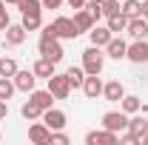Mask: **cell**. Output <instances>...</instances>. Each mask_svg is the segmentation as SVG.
Instances as JSON below:
<instances>
[{"instance_id": "cell-1", "label": "cell", "mask_w": 148, "mask_h": 145, "mask_svg": "<svg viewBox=\"0 0 148 145\" xmlns=\"http://www.w3.org/2000/svg\"><path fill=\"white\" fill-rule=\"evenodd\" d=\"M37 49H40V57H49V60H54V63H60L63 60V46H60V37H54L51 31H40V43H37Z\"/></svg>"}, {"instance_id": "cell-2", "label": "cell", "mask_w": 148, "mask_h": 145, "mask_svg": "<svg viewBox=\"0 0 148 145\" xmlns=\"http://www.w3.org/2000/svg\"><path fill=\"white\" fill-rule=\"evenodd\" d=\"M103 66H106V51L100 46H88L83 51V71L86 74H103Z\"/></svg>"}, {"instance_id": "cell-3", "label": "cell", "mask_w": 148, "mask_h": 145, "mask_svg": "<svg viewBox=\"0 0 148 145\" xmlns=\"http://www.w3.org/2000/svg\"><path fill=\"white\" fill-rule=\"evenodd\" d=\"M46 31H51L54 37H60V40H74V37H80V31H77V26H74L71 17H57L54 23H49V26H43Z\"/></svg>"}, {"instance_id": "cell-4", "label": "cell", "mask_w": 148, "mask_h": 145, "mask_svg": "<svg viewBox=\"0 0 148 145\" xmlns=\"http://www.w3.org/2000/svg\"><path fill=\"white\" fill-rule=\"evenodd\" d=\"M103 128H108L114 134H120V131H125L128 128V114L120 108V111H108V114H103Z\"/></svg>"}, {"instance_id": "cell-5", "label": "cell", "mask_w": 148, "mask_h": 145, "mask_svg": "<svg viewBox=\"0 0 148 145\" xmlns=\"http://www.w3.org/2000/svg\"><path fill=\"white\" fill-rule=\"evenodd\" d=\"M49 91L54 94V100H66V97L71 94V83H69V77L54 71L51 77H49Z\"/></svg>"}, {"instance_id": "cell-6", "label": "cell", "mask_w": 148, "mask_h": 145, "mask_svg": "<svg viewBox=\"0 0 148 145\" xmlns=\"http://www.w3.org/2000/svg\"><path fill=\"white\" fill-rule=\"evenodd\" d=\"M86 145H120V134H114L108 128H103V131H88V134H86Z\"/></svg>"}, {"instance_id": "cell-7", "label": "cell", "mask_w": 148, "mask_h": 145, "mask_svg": "<svg viewBox=\"0 0 148 145\" xmlns=\"http://www.w3.org/2000/svg\"><path fill=\"white\" fill-rule=\"evenodd\" d=\"M29 142H34V145H49L51 142V128L46 125V122H32L29 125Z\"/></svg>"}, {"instance_id": "cell-8", "label": "cell", "mask_w": 148, "mask_h": 145, "mask_svg": "<svg viewBox=\"0 0 148 145\" xmlns=\"http://www.w3.org/2000/svg\"><path fill=\"white\" fill-rule=\"evenodd\" d=\"M71 20H74V26H77V31H80V34H86V31H91L94 26H97V20L91 17V12H88L86 6H83V9H77Z\"/></svg>"}, {"instance_id": "cell-9", "label": "cell", "mask_w": 148, "mask_h": 145, "mask_svg": "<svg viewBox=\"0 0 148 145\" xmlns=\"http://www.w3.org/2000/svg\"><path fill=\"white\" fill-rule=\"evenodd\" d=\"M125 54H128V43L123 40V37H111L108 46H106V57H111V60H125Z\"/></svg>"}, {"instance_id": "cell-10", "label": "cell", "mask_w": 148, "mask_h": 145, "mask_svg": "<svg viewBox=\"0 0 148 145\" xmlns=\"http://www.w3.org/2000/svg\"><path fill=\"white\" fill-rule=\"evenodd\" d=\"M83 94H86L88 100L103 97V80H100V74H86V80H83Z\"/></svg>"}, {"instance_id": "cell-11", "label": "cell", "mask_w": 148, "mask_h": 145, "mask_svg": "<svg viewBox=\"0 0 148 145\" xmlns=\"http://www.w3.org/2000/svg\"><path fill=\"white\" fill-rule=\"evenodd\" d=\"M43 122L51 128V131H63V128H66V114H63L60 108H54V105H51V108L43 111Z\"/></svg>"}, {"instance_id": "cell-12", "label": "cell", "mask_w": 148, "mask_h": 145, "mask_svg": "<svg viewBox=\"0 0 148 145\" xmlns=\"http://www.w3.org/2000/svg\"><path fill=\"white\" fill-rule=\"evenodd\" d=\"M125 60H131V63H148V40H134L128 46Z\"/></svg>"}, {"instance_id": "cell-13", "label": "cell", "mask_w": 148, "mask_h": 145, "mask_svg": "<svg viewBox=\"0 0 148 145\" xmlns=\"http://www.w3.org/2000/svg\"><path fill=\"white\" fill-rule=\"evenodd\" d=\"M125 97V88L120 80H111V83H103V100L106 103H120Z\"/></svg>"}, {"instance_id": "cell-14", "label": "cell", "mask_w": 148, "mask_h": 145, "mask_svg": "<svg viewBox=\"0 0 148 145\" xmlns=\"http://www.w3.org/2000/svg\"><path fill=\"white\" fill-rule=\"evenodd\" d=\"M12 80H14V88L26 91V94H32V91H34V83H37L34 71H20V68H17V74H14Z\"/></svg>"}, {"instance_id": "cell-15", "label": "cell", "mask_w": 148, "mask_h": 145, "mask_svg": "<svg viewBox=\"0 0 148 145\" xmlns=\"http://www.w3.org/2000/svg\"><path fill=\"white\" fill-rule=\"evenodd\" d=\"M125 31L131 34V40H145L148 37V20L145 17H131L128 26H125Z\"/></svg>"}, {"instance_id": "cell-16", "label": "cell", "mask_w": 148, "mask_h": 145, "mask_svg": "<svg viewBox=\"0 0 148 145\" xmlns=\"http://www.w3.org/2000/svg\"><path fill=\"white\" fill-rule=\"evenodd\" d=\"M32 71H34V77H43V80H49V77L57 71V63H54V60H49V57H40V60H34Z\"/></svg>"}, {"instance_id": "cell-17", "label": "cell", "mask_w": 148, "mask_h": 145, "mask_svg": "<svg viewBox=\"0 0 148 145\" xmlns=\"http://www.w3.org/2000/svg\"><path fill=\"white\" fill-rule=\"evenodd\" d=\"M125 131H128L134 140H143V134L148 131V117H137V114H131V117H128V128H125Z\"/></svg>"}, {"instance_id": "cell-18", "label": "cell", "mask_w": 148, "mask_h": 145, "mask_svg": "<svg viewBox=\"0 0 148 145\" xmlns=\"http://www.w3.org/2000/svg\"><path fill=\"white\" fill-rule=\"evenodd\" d=\"M88 37H91V46H100V49H106V46H108V40H111L114 34H111L108 26H94L91 31H88Z\"/></svg>"}, {"instance_id": "cell-19", "label": "cell", "mask_w": 148, "mask_h": 145, "mask_svg": "<svg viewBox=\"0 0 148 145\" xmlns=\"http://www.w3.org/2000/svg\"><path fill=\"white\" fill-rule=\"evenodd\" d=\"M26 43V29H23V23L20 26H12L9 23V29H6V46H23Z\"/></svg>"}, {"instance_id": "cell-20", "label": "cell", "mask_w": 148, "mask_h": 145, "mask_svg": "<svg viewBox=\"0 0 148 145\" xmlns=\"http://www.w3.org/2000/svg\"><path fill=\"white\" fill-rule=\"evenodd\" d=\"M20 114H23V120H26V122H34V120H43V108L37 105L34 100L23 103V108H20Z\"/></svg>"}, {"instance_id": "cell-21", "label": "cell", "mask_w": 148, "mask_h": 145, "mask_svg": "<svg viewBox=\"0 0 148 145\" xmlns=\"http://www.w3.org/2000/svg\"><path fill=\"white\" fill-rule=\"evenodd\" d=\"M120 108L125 111V114H137V111H143V100H140V97H134V94H125V97H123V100H120Z\"/></svg>"}, {"instance_id": "cell-22", "label": "cell", "mask_w": 148, "mask_h": 145, "mask_svg": "<svg viewBox=\"0 0 148 145\" xmlns=\"http://www.w3.org/2000/svg\"><path fill=\"white\" fill-rule=\"evenodd\" d=\"M29 100H34L37 105H40V108L46 111V108H51V105H54V94H51V91L46 88V91H32V97H29Z\"/></svg>"}, {"instance_id": "cell-23", "label": "cell", "mask_w": 148, "mask_h": 145, "mask_svg": "<svg viewBox=\"0 0 148 145\" xmlns=\"http://www.w3.org/2000/svg\"><path fill=\"white\" fill-rule=\"evenodd\" d=\"M106 26L111 29V34H120V31H125V26H128V17L120 12V14H111L106 17Z\"/></svg>"}, {"instance_id": "cell-24", "label": "cell", "mask_w": 148, "mask_h": 145, "mask_svg": "<svg viewBox=\"0 0 148 145\" xmlns=\"http://www.w3.org/2000/svg\"><path fill=\"white\" fill-rule=\"evenodd\" d=\"M23 29H26V31H40V29H43V17H40V12H29V14H23Z\"/></svg>"}, {"instance_id": "cell-25", "label": "cell", "mask_w": 148, "mask_h": 145, "mask_svg": "<svg viewBox=\"0 0 148 145\" xmlns=\"http://www.w3.org/2000/svg\"><path fill=\"white\" fill-rule=\"evenodd\" d=\"M66 77H69L71 88H83V80H86V71H83V66H71V68L66 71Z\"/></svg>"}, {"instance_id": "cell-26", "label": "cell", "mask_w": 148, "mask_h": 145, "mask_svg": "<svg viewBox=\"0 0 148 145\" xmlns=\"http://www.w3.org/2000/svg\"><path fill=\"white\" fill-rule=\"evenodd\" d=\"M123 14L125 17H143V3L140 0H123Z\"/></svg>"}, {"instance_id": "cell-27", "label": "cell", "mask_w": 148, "mask_h": 145, "mask_svg": "<svg viewBox=\"0 0 148 145\" xmlns=\"http://www.w3.org/2000/svg\"><path fill=\"white\" fill-rule=\"evenodd\" d=\"M14 74H17V60L0 57V77H14Z\"/></svg>"}, {"instance_id": "cell-28", "label": "cell", "mask_w": 148, "mask_h": 145, "mask_svg": "<svg viewBox=\"0 0 148 145\" xmlns=\"http://www.w3.org/2000/svg\"><path fill=\"white\" fill-rule=\"evenodd\" d=\"M14 91H17V88H14V80H12V77H0V100L9 103Z\"/></svg>"}, {"instance_id": "cell-29", "label": "cell", "mask_w": 148, "mask_h": 145, "mask_svg": "<svg viewBox=\"0 0 148 145\" xmlns=\"http://www.w3.org/2000/svg\"><path fill=\"white\" fill-rule=\"evenodd\" d=\"M100 9H103V17H111V14H120L123 12V3L120 0H103Z\"/></svg>"}, {"instance_id": "cell-30", "label": "cell", "mask_w": 148, "mask_h": 145, "mask_svg": "<svg viewBox=\"0 0 148 145\" xmlns=\"http://www.w3.org/2000/svg\"><path fill=\"white\" fill-rule=\"evenodd\" d=\"M17 6H20L23 14H29V12H43V3H40V0H17Z\"/></svg>"}, {"instance_id": "cell-31", "label": "cell", "mask_w": 148, "mask_h": 145, "mask_svg": "<svg viewBox=\"0 0 148 145\" xmlns=\"http://www.w3.org/2000/svg\"><path fill=\"white\" fill-rule=\"evenodd\" d=\"M49 145H69V134H63V131H51V142Z\"/></svg>"}, {"instance_id": "cell-32", "label": "cell", "mask_w": 148, "mask_h": 145, "mask_svg": "<svg viewBox=\"0 0 148 145\" xmlns=\"http://www.w3.org/2000/svg\"><path fill=\"white\" fill-rule=\"evenodd\" d=\"M40 3H43V9H60L66 0H40Z\"/></svg>"}, {"instance_id": "cell-33", "label": "cell", "mask_w": 148, "mask_h": 145, "mask_svg": "<svg viewBox=\"0 0 148 145\" xmlns=\"http://www.w3.org/2000/svg\"><path fill=\"white\" fill-rule=\"evenodd\" d=\"M120 142H123V145H137L140 140H134V137H131L128 131H125V137H120Z\"/></svg>"}, {"instance_id": "cell-34", "label": "cell", "mask_w": 148, "mask_h": 145, "mask_svg": "<svg viewBox=\"0 0 148 145\" xmlns=\"http://www.w3.org/2000/svg\"><path fill=\"white\" fill-rule=\"evenodd\" d=\"M66 3H69V6H71L74 12H77V9H83V6H86V0H66Z\"/></svg>"}, {"instance_id": "cell-35", "label": "cell", "mask_w": 148, "mask_h": 145, "mask_svg": "<svg viewBox=\"0 0 148 145\" xmlns=\"http://www.w3.org/2000/svg\"><path fill=\"white\" fill-rule=\"evenodd\" d=\"M6 114H9V105H6V100H0V120H3Z\"/></svg>"}, {"instance_id": "cell-36", "label": "cell", "mask_w": 148, "mask_h": 145, "mask_svg": "<svg viewBox=\"0 0 148 145\" xmlns=\"http://www.w3.org/2000/svg\"><path fill=\"white\" fill-rule=\"evenodd\" d=\"M143 17L148 20V0H143Z\"/></svg>"}, {"instance_id": "cell-37", "label": "cell", "mask_w": 148, "mask_h": 145, "mask_svg": "<svg viewBox=\"0 0 148 145\" xmlns=\"http://www.w3.org/2000/svg\"><path fill=\"white\" fill-rule=\"evenodd\" d=\"M140 142H143V145H148V131L143 134V140H140Z\"/></svg>"}, {"instance_id": "cell-38", "label": "cell", "mask_w": 148, "mask_h": 145, "mask_svg": "<svg viewBox=\"0 0 148 145\" xmlns=\"http://www.w3.org/2000/svg\"><path fill=\"white\" fill-rule=\"evenodd\" d=\"M9 3H14V6H17V0H6V6H9Z\"/></svg>"}, {"instance_id": "cell-39", "label": "cell", "mask_w": 148, "mask_h": 145, "mask_svg": "<svg viewBox=\"0 0 148 145\" xmlns=\"http://www.w3.org/2000/svg\"><path fill=\"white\" fill-rule=\"evenodd\" d=\"M0 140H3V131H0Z\"/></svg>"}, {"instance_id": "cell-40", "label": "cell", "mask_w": 148, "mask_h": 145, "mask_svg": "<svg viewBox=\"0 0 148 145\" xmlns=\"http://www.w3.org/2000/svg\"><path fill=\"white\" fill-rule=\"evenodd\" d=\"M97 3H103V0H97Z\"/></svg>"}, {"instance_id": "cell-41", "label": "cell", "mask_w": 148, "mask_h": 145, "mask_svg": "<svg viewBox=\"0 0 148 145\" xmlns=\"http://www.w3.org/2000/svg\"><path fill=\"white\" fill-rule=\"evenodd\" d=\"M120 3H123V0H120Z\"/></svg>"}]
</instances>
